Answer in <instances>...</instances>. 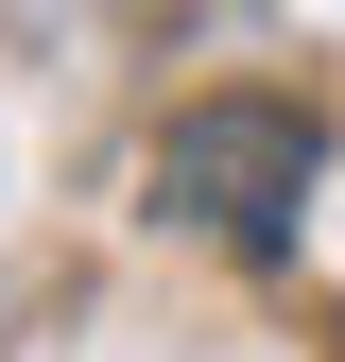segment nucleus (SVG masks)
<instances>
[{
	"instance_id": "nucleus-1",
	"label": "nucleus",
	"mask_w": 345,
	"mask_h": 362,
	"mask_svg": "<svg viewBox=\"0 0 345 362\" xmlns=\"http://www.w3.org/2000/svg\"><path fill=\"white\" fill-rule=\"evenodd\" d=\"M156 224H190V242L225 259H293L311 242V190H328V121L276 104V86H207V104L156 121Z\"/></svg>"
}]
</instances>
